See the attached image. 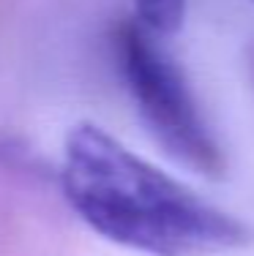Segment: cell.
<instances>
[{"mask_svg": "<svg viewBox=\"0 0 254 256\" xmlns=\"http://www.w3.org/2000/svg\"><path fill=\"white\" fill-rule=\"evenodd\" d=\"M60 191L93 234L145 256H221L251 242V229L235 212L96 123H77L66 134Z\"/></svg>", "mask_w": 254, "mask_h": 256, "instance_id": "cell-1", "label": "cell"}, {"mask_svg": "<svg viewBox=\"0 0 254 256\" xmlns=\"http://www.w3.org/2000/svg\"><path fill=\"white\" fill-rule=\"evenodd\" d=\"M161 36L126 16L110 33L112 60L148 134L186 169L221 178L227 158L183 68L159 44Z\"/></svg>", "mask_w": 254, "mask_h": 256, "instance_id": "cell-2", "label": "cell"}, {"mask_svg": "<svg viewBox=\"0 0 254 256\" xmlns=\"http://www.w3.org/2000/svg\"><path fill=\"white\" fill-rule=\"evenodd\" d=\"M134 20H140L156 36L178 33L186 20V0H131Z\"/></svg>", "mask_w": 254, "mask_h": 256, "instance_id": "cell-3", "label": "cell"}, {"mask_svg": "<svg viewBox=\"0 0 254 256\" xmlns=\"http://www.w3.org/2000/svg\"><path fill=\"white\" fill-rule=\"evenodd\" d=\"M249 74H251V84H254V46L249 50Z\"/></svg>", "mask_w": 254, "mask_h": 256, "instance_id": "cell-4", "label": "cell"}]
</instances>
